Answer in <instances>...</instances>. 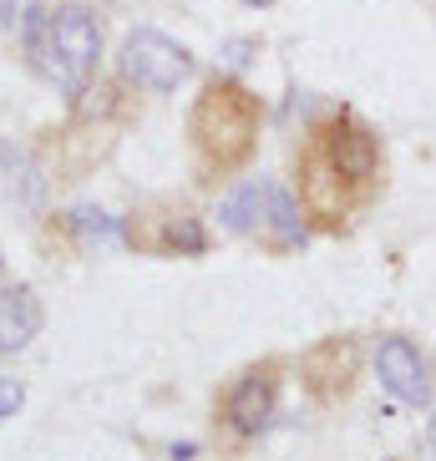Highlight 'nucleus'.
Segmentation results:
<instances>
[{"label":"nucleus","mask_w":436,"mask_h":461,"mask_svg":"<svg viewBox=\"0 0 436 461\" xmlns=\"http://www.w3.org/2000/svg\"><path fill=\"white\" fill-rule=\"evenodd\" d=\"M295 183H300V208L314 229L350 233L386 188L381 132L355 112H330L325 122L304 132L295 152Z\"/></svg>","instance_id":"nucleus-1"},{"label":"nucleus","mask_w":436,"mask_h":461,"mask_svg":"<svg viewBox=\"0 0 436 461\" xmlns=\"http://www.w3.org/2000/svg\"><path fill=\"white\" fill-rule=\"evenodd\" d=\"M259 127H264L259 96L244 82H233V77H208L188 112L193 177L204 188H218V183L239 177L254 163V152H259Z\"/></svg>","instance_id":"nucleus-2"},{"label":"nucleus","mask_w":436,"mask_h":461,"mask_svg":"<svg viewBox=\"0 0 436 461\" xmlns=\"http://www.w3.org/2000/svg\"><path fill=\"white\" fill-rule=\"evenodd\" d=\"M279 385H285V366L279 360H254L239 375L223 385L213 406V426L223 436V447H249L254 436L274 420V406H279Z\"/></svg>","instance_id":"nucleus-3"},{"label":"nucleus","mask_w":436,"mask_h":461,"mask_svg":"<svg viewBox=\"0 0 436 461\" xmlns=\"http://www.w3.org/2000/svg\"><path fill=\"white\" fill-rule=\"evenodd\" d=\"M123 244L148 258H198L208 254V229L198 213L163 198V203H148L132 218H123Z\"/></svg>","instance_id":"nucleus-4"},{"label":"nucleus","mask_w":436,"mask_h":461,"mask_svg":"<svg viewBox=\"0 0 436 461\" xmlns=\"http://www.w3.org/2000/svg\"><path fill=\"white\" fill-rule=\"evenodd\" d=\"M117 71H123V82L142 86V92H177L193 77V56L177 41H168L163 31H132L117 51Z\"/></svg>","instance_id":"nucleus-5"},{"label":"nucleus","mask_w":436,"mask_h":461,"mask_svg":"<svg viewBox=\"0 0 436 461\" xmlns=\"http://www.w3.org/2000/svg\"><path fill=\"white\" fill-rule=\"evenodd\" d=\"M300 380H304V391H310V401H320V406L350 401L355 380H360V339L330 335L320 345H310L300 355Z\"/></svg>","instance_id":"nucleus-6"},{"label":"nucleus","mask_w":436,"mask_h":461,"mask_svg":"<svg viewBox=\"0 0 436 461\" xmlns=\"http://www.w3.org/2000/svg\"><path fill=\"white\" fill-rule=\"evenodd\" d=\"M376 370H381V385L406 401V406H431V370H426L422 350L401 335H386L376 345Z\"/></svg>","instance_id":"nucleus-7"},{"label":"nucleus","mask_w":436,"mask_h":461,"mask_svg":"<svg viewBox=\"0 0 436 461\" xmlns=\"http://www.w3.org/2000/svg\"><path fill=\"white\" fill-rule=\"evenodd\" d=\"M51 51L86 82L96 67V56H102V21L86 5H61L51 15Z\"/></svg>","instance_id":"nucleus-8"},{"label":"nucleus","mask_w":436,"mask_h":461,"mask_svg":"<svg viewBox=\"0 0 436 461\" xmlns=\"http://www.w3.org/2000/svg\"><path fill=\"white\" fill-rule=\"evenodd\" d=\"M269 193L274 183L269 177H249L223 198V229L229 233H244V239H264V223H269Z\"/></svg>","instance_id":"nucleus-9"},{"label":"nucleus","mask_w":436,"mask_h":461,"mask_svg":"<svg viewBox=\"0 0 436 461\" xmlns=\"http://www.w3.org/2000/svg\"><path fill=\"white\" fill-rule=\"evenodd\" d=\"M36 335H41V299L26 285L0 289V350H26Z\"/></svg>","instance_id":"nucleus-10"},{"label":"nucleus","mask_w":436,"mask_h":461,"mask_svg":"<svg viewBox=\"0 0 436 461\" xmlns=\"http://www.w3.org/2000/svg\"><path fill=\"white\" fill-rule=\"evenodd\" d=\"M77 229L86 239H102V244H117L123 239V218H107L102 208H77Z\"/></svg>","instance_id":"nucleus-11"},{"label":"nucleus","mask_w":436,"mask_h":461,"mask_svg":"<svg viewBox=\"0 0 436 461\" xmlns=\"http://www.w3.org/2000/svg\"><path fill=\"white\" fill-rule=\"evenodd\" d=\"M21 406H26V385H21V380H5V375H0V420L15 416Z\"/></svg>","instance_id":"nucleus-12"},{"label":"nucleus","mask_w":436,"mask_h":461,"mask_svg":"<svg viewBox=\"0 0 436 461\" xmlns=\"http://www.w3.org/2000/svg\"><path fill=\"white\" fill-rule=\"evenodd\" d=\"M249 51H254V41H229V46H223V56H229V67H244V61H249Z\"/></svg>","instance_id":"nucleus-13"},{"label":"nucleus","mask_w":436,"mask_h":461,"mask_svg":"<svg viewBox=\"0 0 436 461\" xmlns=\"http://www.w3.org/2000/svg\"><path fill=\"white\" fill-rule=\"evenodd\" d=\"M239 5H254V11H259V5H274V0H239Z\"/></svg>","instance_id":"nucleus-14"}]
</instances>
